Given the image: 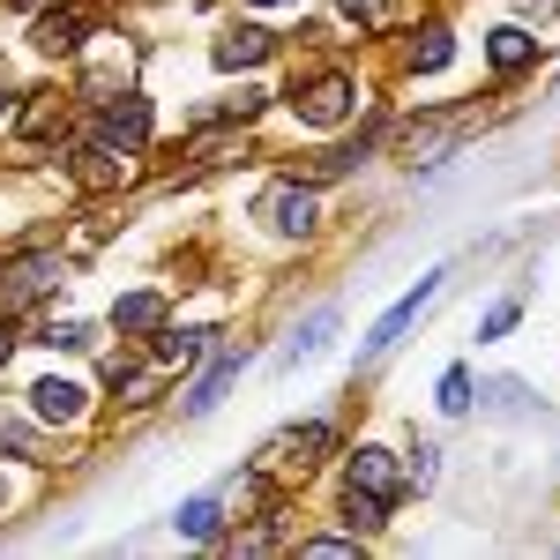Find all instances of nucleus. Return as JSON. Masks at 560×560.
Returning a JSON list of instances; mask_svg holds the SVG:
<instances>
[{"label": "nucleus", "instance_id": "a211bd4d", "mask_svg": "<svg viewBox=\"0 0 560 560\" xmlns=\"http://www.w3.org/2000/svg\"><path fill=\"white\" fill-rule=\"evenodd\" d=\"M441 411H448V419H464V411H471V374H464V366H448V374H441Z\"/></svg>", "mask_w": 560, "mask_h": 560}, {"label": "nucleus", "instance_id": "4468645a", "mask_svg": "<svg viewBox=\"0 0 560 560\" xmlns=\"http://www.w3.org/2000/svg\"><path fill=\"white\" fill-rule=\"evenodd\" d=\"M179 538H217V523H224V509H217V493H195L187 509H179Z\"/></svg>", "mask_w": 560, "mask_h": 560}, {"label": "nucleus", "instance_id": "6e6552de", "mask_svg": "<svg viewBox=\"0 0 560 560\" xmlns=\"http://www.w3.org/2000/svg\"><path fill=\"white\" fill-rule=\"evenodd\" d=\"M232 382H240V351H224V359H217L210 374L195 382V396H187V419H202V411H217V396H224Z\"/></svg>", "mask_w": 560, "mask_h": 560}, {"label": "nucleus", "instance_id": "0eeeda50", "mask_svg": "<svg viewBox=\"0 0 560 560\" xmlns=\"http://www.w3.org/2000/svg\"><path fill=\"white\" fill-rule=\"evenodd\" d=\"M52 277H60V261H52V255L23 261V269H15V277L0 284V306H23V300H38V292H45V284H52Z\"/></svg>", "mask_w": 560, "mask_h": 560}, {"label": "nucleus", "instance_id": "2eb2a0df", "mask_svg": "<svg viewBox=\"0 0 560 560\" xmlns=\"http://www.w3.org/2000/svg\"><path fill=\"white\" fill-rule=\"evenodd\" d=\"M113 322H120V329H158V322H165V300H158V292H128V300L113 306Z\"/></svg>", "mask_w": 560, "mask_h": 560}, {"label": "nucleus", "instance_id": "f3484780", "mask_svg": "<svg viewBox=\"0 0 560 560\" xmlns=\"http://www.w3.org/2000/svg\"><path fill=\"white\" fill-rule=\"evenodd\" d=\"M202 345H210V329H173V337H158V359L187 366V359H202Z\"/></svg>", "mask_w": 560, "mask_h": 560}, {"label": "nucleus", "instance_id": "39448f33", "mask_svg": "<svg viewBox=\"0 0 560 560\" xmlns=\"http://www.w3.org/2000/svg\"><path fill=\"white\" fill-rule=\"evenodd\" d=\"M351 486L374 493V501H396V486H404V478H396V456H388V448H359V456H351Z\"/></svg>", "mask_w": 560, "mask_h": 560}, {"label": "nucleus", "instance_id": "a878e982", "mask_svg": "<svg viewBox=\"0 0 560 560\" xmlns=\"http://www.w3.org/2000/svg\"><path fill=\"white\" fill-rule=\"evenodd\" d=\"M0 448H8V456H31V427H15V419H0Z\"/></svg>", "mask_w": 560, "mask_h": 560}, {"label": "nucleus", "instance_id": "f257e3e1", "mask_svg": "<svg viewBox=\"0 0 560 560\" xmlns=\"http://www.w3.org/2000/svg\"><path fill=\"white\" fill-rule=\"evenodd\" d=\"M261 217H269V232H284V240H300V232H314V217H322V202H314V187H269L261 195Z\"/></svg>", "mask_w": 560, "mask_h": 560}, {"label": "nucleus", "instance_id": "bb28decb", "mask_svg": "<svg viewBox=\"0 0 560 560\" xmlns=\"http://www.w3.org/2000/svg\"><path fill=\"white\" fill-rule=\"evenodd\" d=\"M345 15H366V23H374V15H382V0H345Z\"/></svg>", "mask_w": 560, "mask_h": 560}, {"label": "nucleus", "instance_id": "20e7f679", "mask_svg": "<svg viewBox=\"0 0 560 560\" xmlns=\"http://www.w3.org/2000/svg\"><path fill=\"white\" fill-rule=\"evenodd\" d=\"M351 97H359V90H351L345 75H322V83L300 97V120H306V128H337V120L351 113Z\"/></svg>", "mask_w": 560, "mask_h": 560}, {"label": "nucleus", "instance_id": "b1692460", "mask_svg": "<svg viewBox=\"0 0 560 560\" xmlns=\"http://www.w3.org/2000/svg\"><path fill=\"white\" fill-rule=\"evenodd\" d=\"M433 478H441V448H419L411 456V486H433Z\"/></svg>", "mask_w": 560, "mask_h": 560}, {"label": "nucleus", "instance_id": "cd10ccee", "mask_svg": "<svg viewBox=\"0 0 560 560\" xmlns=\"http://www.w3.org/2000/svg\"><path fill=\"white\" fill-rule=\"evenodd\" d=\"M8 351H15V337H8V329H0V366H8Z\"/></svg>", "mask_w": 560, "mask_h": 560}, {"label": "nucleus", "instance_id": "5701e85b", "mask_svg": "<svg viewBox=\"0 0 560 560\" xmlns=\"http://www.w3.org/2000/svg\"><path fill=\"white\" fill-rule=\"evenodd\" d=\"M486 404H493L501 419H516V411L530 404V396H523V382H493V388H486Z\"/></svg>", "mask_w": 560, "mask_h": 560}, {"label": "nucleus", "instance_id": "412c9836", "mask_svg": "<svg viewBox=\"0 0 560 560\" xmlns=\"http://www.w3.org/2000/svg\"><path fill=\"white\" fill-rule=\"evenodd\" d=\"M448 52H456V45H448V31H427V45L411 52V68H419V75H433V68H448Z\"/></svg>", "mask_w": 560, "mask_h": 560}, {"label": "nucleus", "instance_id": "ddd939ff", "mask_svg": "<svg viewBox=\"0 0 560 560\" xmlns=\"http://www.w3.org/2000/svg\"><path fill=\"white\" fill-rule=\"evenodd\" d=\"M530 52H538V38H530V31H516V23H509V31H493V68H501V75L530 68Z\"/></svg>", "mask_w": 560, "mask_h": 560}, {"label": "nucleus", "instance_id": "393cba45", "mask_svg": "<svg viewBox=\"0 0 560 560\" xmlns=\"http://www.w3.org/2000/svg\"><path fill=\"white\" fill-rule=\"evenodd\" d=\"M516 314H523L516 300H501V306H493V314H486V337H509V329H516Z\"/></svg>", "mask_w": 560, "mask_h": 560}, {"label": "nucleus", "instance_id": "9d476101", "mask_svg": "<svg viewBox=\"0 0 560 560\" xmlns=\"http://www.w3.org/2000/svg\"><path fill=\"white\" fill-rule=\"evenodd\" d=\"M329 337H337V306H322V314H306V329L284 345V366H300V359H314V351H329Z\"/></svg>", "mask_w": 560, "mask_h": 560}, {"label": "nucleus", "instance_id": "423d86ee", "mask_svg": "<svg viewBox=\"0 0 560 560\" xmlns=\"http://www.w3.org/2000/svg\"><path fill=\"white\" fill-rule=\"evenodd\" d=\"M464 128H471V113H448V120H433V128H411V158H427V165H441L456 142H464Z\"/></svg>", "mask_w": 560, "mask_h": 560}, {"label": "nucleus", "instance_id": "1a4fd4ad", "mask_svg": "<svg viewBox=\"0 0 560 560\" xmlns=\"http://www.w3.org/2000/svg\"><path fill=\"white\" fill-rule=\"evenodd\" d=\"M269 31H255V23H247V31H232V38H217V68H255V60H269Z\"/></svg>", "mask_w": 560, "mask_h": 560}, {"label": "nucleus", "instance_id": "9b49d317", "mask_svg": "<svg viewBox=\"0 0 560 560\" xmlns=\"http://www.w3.org/2000/svg\"><path fill=\"white\" fill-rule=\"evenodd\" d=\"M31 411H38V419H83V388L75 382H38L31 388Z\"/></svg>", "mask_w": 560, "mask_h": 560}, {"label": "nucleus", "instance_id": "4be33fe9", "mask_svg": "<svg viewBox=\"0 0 560 560\" xmlns=\"http://www.w3.org/2000/svg\"><path fill=\"white\" fill-rule=\"evenodd\" d=\"M345 516L359 523V530H374V523L388 516V501H374V493H359V486H351V493H345Z\"/></svg>", "mask_w": 560, "mask_h": 560}, {"label": "nucleus", "instance_id": "dca6fc26", "mask_svg": "<svg viewBox=\"0 0 560 560\" xmlns=\"http://www.w3.org/2000/svg\"><path fill=\"white\" fill-rule=\"evenodd\" d=\"M83 45V15H45L38 23V52H75Z\"/></svg>", "mask_w": 560, "mask_h": 560}, {"label": "nucleus", "instance_id": "c85d7f7f", "mask_svg": "<svg viewBox=\"0 0 560 560\" xmlns=\"http://www.w3.org/2000/svg\"><path fill=\"white\" fill-rule=\"evenodd\" d=\"M23 8H45V0H23Z\"/></svg>", "mask_w": 560, "mask_h": 560}, {"label": "nucleus", "instance_id": "aec40b11", "mask_svg": "<svg viewBox=\"0 0 560 560\" xmlns=\"http://www.w3.org/2000/svg\"><path fill=\"white\" fill-rule=\"evenodd\" d=\"M38 345H52V351H83V345H90V329H83V322H45Z\"/></svg>", "mask_w": 560, "mask_h": 560}, {"label": "nucleus", "instance_id": "f03ea898", "mask_svg": "<svg viewBox=\"0 0 560 560\" xmlns=\"http://www.w3.org/2000/svg\"><path fill=\"white\" fill-rule=\"evenodd\" d=\"M97 142H105V150H142V142H150V105H142V97L105 105V113H97Z\"/></svg>", "mask_w": 560, "mask_h": 560}, {"label": "nucleus", "instance_id": "6ab92c4d", "mask_svg": "<svg viewBox=\"0 0 560 560\" xmlns=\"http://www.w3.org/2000/svg\"><path fill=\"white\" fill-rule=\"evenodd\" d=\"M329 441H337V433H329V427H322V419H314V427H300V433H292V441H284V456H300V464H314V456H322Z\"/></svg>", "mask_w": 560, "mask_h": 560}, {"label": "nucleus", "instance_id": "7ed1b4c3", "mask_svg": "<svg viewBox=\"0 0 560 560\" xmlns=\"http://www.w3.org/2000/svg\"><path fill=\"white\" fill-rule=\"evenodd\" d=\"M433 292H441V277H419V292H404V300L388 306L382 322H374V337H366V359H382V351H396V337H404V329L419 322V306H427Z\"/></svg>", "mask_w": 560, "mask_h": 560}, {"label": "nucleus", "instance_id": "f8f14e48", "mask_svg": "<svg viewBox=\"0 0 560 560\" xmlns=\"http://www.w3.org/2000/svg\"><path fill=\"white\" fill-rule=\"evenodd\" d=\"M75 179H83V187H120V179H128V158H120V150H105V142H90L83 165H75Z\"/></svg>", "mask_w": 560, "mask_h": 560}]
</instances>
